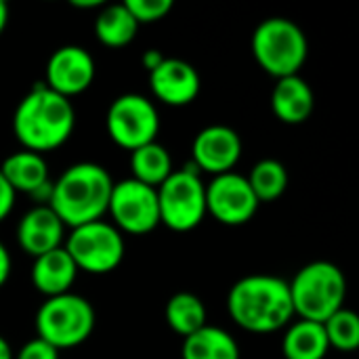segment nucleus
I'll use <instances>...</instances> for the list:
<instances>
[{
    "label": "nucleus",
    "mask_w": 359,
    "mask_h": 359,
    "mask_svg": "<svg viewBox=\"0 0 359 359\" xmlns=\"http://www.w3.org/2000/svg\"><path fill=\"white\" fill-rule=\"evenodd\" d=\"M76 111L69 99L50 90L44 82L19 101L13 116V133L17 141L34 154L61 147L74 133Z\"/></svg>",
    "instance_id": "nucleus-1"
},
{
    "label": "nucleus",
    "mask_w": 359,
    "mask_h": 359,
    "mask_svg": "<svg viewBox=\"0 0 359 359\" xmlns=\"http://www.w3.org/2000/svg\"><path fill=\"white\" fill-rule=\"evenodd\" d=\"M227 311L231 320L248 332H276L294 318L288 282L267 273L246 276L231 286Z\"/></svg>",
    "instance_id": "nucleus-2"
},
{
    "label": "nucleus",
    "mask_w": 359,
    "mask_h": 359,
    "mask_svg": "<svg viewBox=\"0 0 359 359\" xmlns=\"http://www.w3.org/2000/svg\"><path fill=\"white\" fill-rule=\"evenodd\" d=\"M114 181L95 162H78L61 172L53 183L48 206L65 227H80L101 221L109 206Z\"/></svg>",
    "instance_id": "nucleus-3"
},
{
    "label": "nucleus",
    "mask_w": 359,
    "mask_h": 359,
    "mask_svg": "<svg viewBox=\"0 0 359 359\" xmlns=\"http://www.w3.org/2000/svg\"><path fill=\"white\" fill-rule=\"evenodd\" d=\"M294 316L307 322L324 324L332 313L345 307L347 278L330 261H313L297 271L288 282Z\"/></svg>",
    "instance_id": "nucleus-4"
},
{
    "label": "nucleus",
    "mask_w": 359,
    "mask_h": 359,
    "mask_svg": "<svg viewBox=\"0 0 359 359\" xmlns=\"http://www.w3.org/2000/svg\"><path fill=\"white\" fill-rule=\"evenodd\" d=\"M252 55L269 76L280 80L301 72L309 55V42L294 21L269 17L252 34Z\"/></svg>",
    "instance_id": "nucleus-5"
},
{
    "label": "nucleus",
    "mask_w": 359,
    "mask_h": 359,
    "mask_svg": "<svg viewBox=\"0 0 359 359\" xmlns=\"http://www.w3.org/2000/svg\"><path fill=\"white\" fill-rule=\"evenodd\" d=\"M95 330V309L80 294H59L46 299L36 313L38 339L57 351L72 349L90 339Z\"/></svg>",
    "instance_id": "nucleus-6"
},
{
    "label": "nucleus",
    "mask_w": 359,
    "mask_h": 359,
    "mask_svg": "<svg viewBox=\"0 0 359 359\" xmlns=\"http://www.w3.org/2000/svg\"><path fill=\"white\" fill-rule=\"evenodd\" d=\"M156 191L160 223H164L168 229L185 233L204 221L206 185L194 164H187L181 170H172V175Z\"/></svg>",
    "instance_id": "nucleus-7"
},
{
    "label": "nucleus",
    "mask_w": 359,
    "mask_h": 359,
    "mask_svg": "<svg viewBox=\"0 0 359 359\" xmlns=\"http://www.w3.org/2000/svg\"><path fill=\"white\" fill-rule=\"evenodd\" d=\"M65 252L72 257L78 271L103 276L114 271L124 261L126 244L122 233L111 223L101 219L74 227L65 242Z\"/></svg>",
    "instance_id": "nucleus-8"
},
{
    "label": "nucleus",
    "mask_w": 359,
    "mask_h": 359,
    "mask_svg": "<svg viewBox=\"0 0 359 359\" xmlns=\"http://www.w3.org/2000/svg\"><path fill=\"white\" fill-rule=\"evenodd\" d=\"M105 126L118 147L135 151L156 141V135L160 133V114L147 97L126 93L111 101Z\"/></svg>",
    "instance_id": "nucleus-9"
},
{
    "label": "nucleus",
    "mask_w": 359,
    "mask_h": 359,
    "mask_svg": "<svg viewBox=\"0 0 359 359\" xmlns=\"http://www.w3.org/2000/svg\"><path fill=\"white\" fill-rule=\"evenodd\" d=\"M107 212L114 219V227L122 233L143 236L160 225L158 191L135 179L114 183Z\"/></svg>",
    "instance_id": "nucleus-10"
},
{
    "label": "nucleus",
    "mask_w": 359,
    "mask_h": 359,
    "mask_svg": "<svg viewBox=\"0 0 359 359\" xmlns=\"http://www.w3.org/2000/svg\"><path fill=\"white\" fill-rule=\"evenodd\" d=\"M259 210L248 179L238 172L215 177L206 185V212L223 225L238 227L248 223Z\"/></svg>",
    "instance_id": "nucleus-11"
},
{
    "label": "nucleus",
    "mask_w": 359,
    "mask_h": 359,
    "mask_svg": "<svg viewBox=\"0 0 359 359\" xmlns=\"http://www.w3.org/2000/svg\"><path fill=\"white\" fill-rule=\"evenodd\" d=\"M95 80V59L93 55L76 44H67L57 48L46 63V80L44 84L57 95L72 99L86 88H90Z\"/></svg>",
    "instance_id": "nucleus-12"
},
{
    "label": "nucleus",
    "mask_w": 359,
    "mask_h": 359,
    "mask_svg": "<svg viewBox=\"0 0 359 359\" xmlns=\"http://www.w3.org/2000/svg\"><path fill=\"white\" fill-rule=\"evenodd\" d=\"M191 156L194 166L200 172H210L215 177L233 172V166L242 158V139L231 126L212 124L196 135Z\"/></svg>",
    "instance_id": "nucleus-13"
},
{
    "label": "nucleus",
    "mask_w": 359,
    "mask_h": 359,
    "mask_svg": "<svg viewBox=\"0 0 359 359\" xmlns=\"http://www.w3.org/2000/svg\"><path fill=\"white\" fill-rule=\"evenodd\" d=\"M149 86L158 101L170 107H185L200 95V74L183 59H168L149 72Z\"/></svg>",
    "instance_id": "nucleus-14"
},
{
    "label": "nucleus",
    "mask_w": 359,
    "mask_h": 359,
    "mask_svg": "<svg viewBox=\"0 0 359 359\" xmlns=\"http://www.w3.org/2000/svg\"><path fill=\"white\" fill-rule=\"evenodd\" d=\"M0 175L6 179V183L15 189V194H27L32 198H40L48 204L53 183L48 181V166L46 160L40 154L34 151H15L11 154L2 166Z\"/></svg>",
    "instance_id": "nucleus-15"
},
{
    "label": "nucleus",
    "mask_w": 359,
    "mask_h": 359,
    "mask_svg": "<svg viewBox=\"0 0 359 359\" xmlns=\"http://www.w3.org/2000/svg\"><path fill=\"white\" fill-rule=\"evenodd\" d=\"M65 225L50 210L48 204H40L23 215L17 227V242L29 257H42L55 248H61Z\"/></svg>",
    "instance_id": "nucleus-16"
},
{
    "label": "nucleus",
    "mask_w": 359,
    "mask_h": 359,
    "mask_svg": "<svg viewBox=\"0 0 359 359\" xmlns=\"http://www.w3.org/2000/svg\"><path fill=\"white\" fill-rule=\"evenodd\" d=\"M316 97L307 80L297 76L280 78L271 93V109L284 124H303L311 118Z\"/></svg>",
    "instance_id": "nucleus-17"
},
{
    "label": "nucleus",
    "mask_w": 359,
    "mask_h": 359,
    "mask_svg": "<svg viewBox=\"0 0 359 359\" xmlns=\"http://www.w3.org/2000/svg\"><path fill=\"white\" fill-rule=\"evenodd\" d=\"M78 276V267L65 248H55L42 257L34 259L32 265V284L46 299L69 292Z\"/></svg>",
    "instance_id": "nucleus-18"
},
{
    "label": "nucleus",
    "mask_w": 359,
    "mask_h": 359,
    "mask_svg": "<svg viewBox=\"0 0 359 359\" xmlns=\"http://www.w3.org/2000/svg\"><path fill=\"white\" fill-rule=\"evenodd\" d=\"M183 359H240V347L236 339L219 328L206 324L198 332L183 339L181 347Z\"/></svg>",
    "instance_id": "nucleus-19"
},
{
    "label": "nucleus",
    "mask_w": 359,
    "mask_h": 359,
    "mask_svg": "<svg viewBox=\"0 0 359 359\" xmlns=\"http://www.w3.org/2000/svg\"><path fill=\"white\" fill-rule=\"evenodd\" d=\"M330 351L324 324L299 320L288 326L284 341H282V353L286 359H324Z\"/></svg>",
    "instance_id": "nucleus-20"
},
{
    "label": "nucleus",
    "mask_w": 359,
    "mask_h": 359,
    "mask_svg": "<svg viewBox=\"0 0 359 359\" xmlns=\"http://www.w3.org/2000/svg\"><path fill=\"white\" fill-rule=\"evenodd\" d=\"M130 179L158 189L172 175V160L168 149L154 141L130 151Z\"/></svg>",
    "instance_id": "nucleus-21"
},
{
    "label": "nucleus",
    "mask_w": 359,
    "mask_h": 359,
    "mask_svg": "<svg viewBox=\"0 0 359 359\" xmlns=\"http://www.w3.org/2000/svg\"><path fill=\"white\" fill-rule=\"evenodd\" d=\"M137 27H139V23L128 13L124 2L103 6V11L95 19V34H97L99 42L105 46H111V48L130 44L137 36Z\"/></svg>",
    "instance_id": "nucleus-22"
},
{
    "label": "nucleus",
    "mask_w": 359,
    "mask_h": 359,
    "mask_svg": "<svg viewBox=\"0 0 359 359\" xmlns=\"http://www.w3.org/2000/svg\"><path fill=\"white\" fill-rule=\"evenodd\" d=\"M166 324L170 330L187 339L189 334L198 332L206 326V307L204 303L191 292H177L168 299L164 309Z\"/></svg>",
    "instance_id": "nucleus-23"
},
{
    "label": "nucleus",
    "mask_w": 359,
    "mask_h": 359,
    "mask_svg": "<svg viewBox=\"0 0 359 359\" xmlns=\"http://www.w3.org/2000/svg\"><path fill=\"white\" fill-rule=\"evenodd\" d=\"M255 198L261 202H276L288 187V170L278 160H261L252 166L250 175L246 177Z\"/></svg>",
    "instance_id": "nucleus-24"
},
{
    "label": "nucleus",
    "mask_w": 359,
    "mask_h": 359,
    "mask_svg": "<svg viewBox=\"0 0 359 359\" xmlns=\"http://www.w3.org/2000/svg\"><path fill=\"white\" fill-rule=\"evenodd\" d=\"M324 332L330 349L355 351L359 347V318L351 309H339L324 322Z\"/></svg>",
    "instance_id": "nucleus-25"
},
{
    "label": "nucleus",
    "mask_w": 359,
    "mask_h": 359,
    "mask_svg": "<svg viewBox=\"0 0 359 359\" xmlns=\"http://www.w3.org/2000/svg\"><path fill=\"white\" fill-rule=\"evenodd\" d=\"M124 6L137 23H156L172 11L170 0H126Z\"/></svg>",
    "instance_id": "nucleus-26"
},
{
    "label": "nucleus",
    "mask_w": 359,
    "mask_h": 359,
    "mask_svg": "<svg viewBox=\"0 0 359 359\" xmlns=\"http://www.w3.org/2000/svg\"><path fill=\"white\" fill-rule=\"evenodd\" d=\"M13 359H59V351L53 345H48L46 341L36 337V339L27 341L17 351V355H13Z\"/></svg>",
    "instance_id": "nucleus-27"
},
{
    "label": "nucleus",
    "mask_w": 359,
    "mask_h": 359,
    "mask_svg": "<svg viewBox=\"0 0 359 359\" xmlns=\"http://www.w3.org/2000/svg\"><path fill=\"white\" fill-rule=\"evenodd\" d=\"M15 189L6 183V179L0 175V223L13 212V206H15Z\"/></svg>",
    "instance_id": "nucleus-28"
},
{
    "label": "nucleus",
    "mask_w": 359,
    "mask_h": 359,
    "mask_svg": "<svg viewBox=\"0 0 359 359\" xmlns=\"http://www.w3.org/2000/svg\"><path fill=\"white\" fill-rule=\"evenodd\" d=\"M8 276H11V255L0 242V288L8 282Z\"/></svg>",
    "instance_id": "nucleus-29"
},
{
    "label": "nucleus",
    "mask_w": 359,
    "mask_h": 359,
    "mask_svg": "<svg viewBox=\"0 0 359 359\" xmlns=\"http://www.w3.org/2000/svg\"><path fill=\"white\" fill-rule=\"evenodd\" d=\"M141 61H143V65L151 72V69H156L162 61H164V57L160 55V50H156V48H149V50H145V55L141 57Z\"/></svg>",
    "instance_id": "nucleus-30"
},
{
    "label": "nucleus",
    "mask_w": 359,
    "mask_h": 359,
    "mask_svg": "<svg viewBox=\"0 0 359 359\" xmlns=\"http://www.w3.org/2000/svg\"><path fill=\"white\" fill-rule=\"evenodd\" d=\"M69 4L76 8H95V6H103V0H72Z\"/></svg>",
    "instance_id": "nucleus-31"
},
{
    "label": "nucleus",
    "mask_w": 359,
    "mask_h": 359,
    "mask_svg": "<svg viewBox=\"0 0 359 359\" xmlns=\"http://www.w3.org/2000/svg\"><path fill=\"white\" fill-rule=\"evenodd\" d=\"M0 359H13V349L4 337H0Z\"/></svg>",
    "instance_id": "nucleus-32"
},
{
    "label": "nucleus",
    "mask_w": 359,
    "mask_h": 359,
    "mask_svg": "<svg viewBox=\"0 0 359 359\" xmlns=\"http://www.w3.org/2000/svg\"><path fill=\"white\" fill-rule=\"evenodd\" d=\"M6 23H8V6L0 0V34L4 32Z\"/></svg>",
    "instance_id": "nucleus-33"
}]
</instances>
